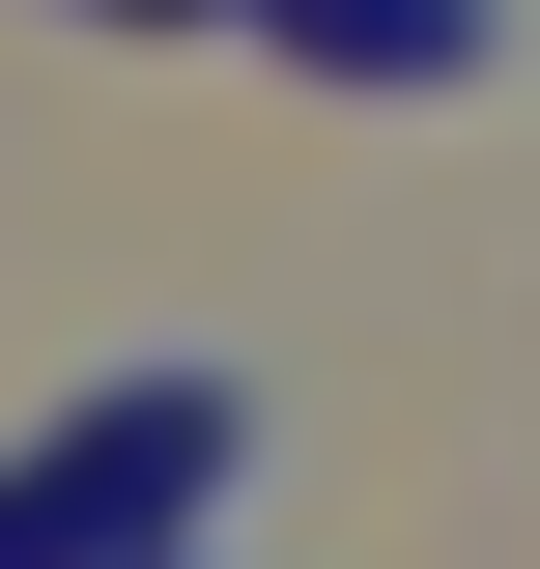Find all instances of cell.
Instances as JSON below:
<instances>
[{
	"label": "cell",
	"instance_id": "7a4b0ae2",
	"mask_svg": "<svg viewBox=\"0 0 540 569\" xmlns=\"http://www.w3.org/2000/svg\"><path fill=\"white\" fill-rule=\"evenodd\" d=\"M257 29L313 86H483V58H512V0H257Z\"/></svg>",
	"mask_w": 540,
	"mask_h": 569
},
{
	"label": "cell",
	"instance_id": "277c9868",
	"mask_svg": "<svg viewBox=\"0 0 540 569\" xmlns=\"http://www.w3.org/2000/svg\"><path fill=\"white\" fill-rule=\"evenodd\" d=\"M114 29H257V0H114Z\"/></svg>",
	"mask_w": 540,
	"mask_h": 569
},
{
	"label": "cell",
	"instance_id": "6da1fadb",
	"mask_svg": "<svg viewBox=\"0 0 540 569\" xmlns=\"http://www.w3.org/2000/svg\"><path fill=\"white\" fill-rule=\"evenodd\" d=\"M0 485L58 512L86 569H200V512L257 485V370H228V342H142V370H86V399L29 427Z\"/></svg>",
	"mask_w": 540,
	"mask_h": 569
},
{
	"label": "cell",
	"instance_id": "3957f363",
	"mask_svg": "<svg viewBox=\"0 0 540 569\" xmlns=\"http://www.w3.org/2000/svg\"><path fill=\"white\" fill-rule=\"evenodd\" d=\"M0 569H86V541H58V512H29V485H0Z\"/></svg>",
	"mask_w": 540,
	"mask_h": 569
}]
</instances>
